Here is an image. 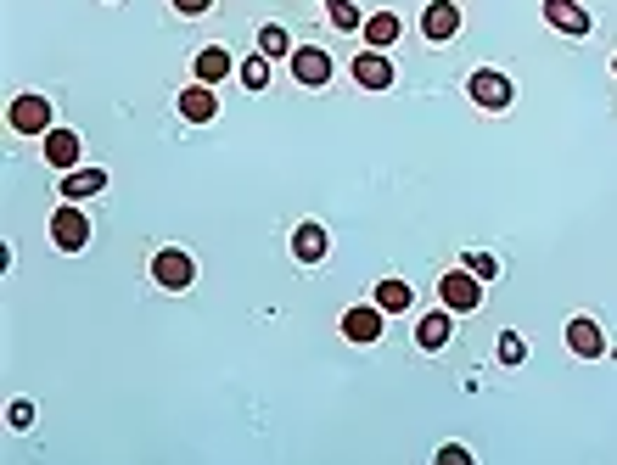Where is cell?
<instances>
[{"mask_svg": "<svg viewBox=\"0 0 617 465\" xmlns=\"http://www.w3.org/2000/svg\"><path fill=\"white\" fill-rule=\"evenodd\" d=\"M343 337L348 342H376L382 337V309L376 303H359V309L343 314Z\"/></svg>", "mask_w": 617, "mask_h": 465, "instance_id": "obj_8", "label": "cell"}, {"mask_svg": "<svg viewBox=\"0 0 617 465\" xmlns=\"http://www.w3.org/2000/svg\"><path fill=\"white\" fill-rule=\"evenodd\" d=\"M292 79H298V85H326V79H331V57H326V51H315V45L292 51Z\"/></svg>", "mask_w": 617, "mask_h": 465, "instance_id": "obj_9", "label": "cell"}, {"mask_svg": "<svg viewBox=\"0 0 617 465\" xmlns=\"http://www.w3.org/2000/svg\"><path fill=\"white\" fill-rule=\"evenodd\" d=\"M466 96H472L483 113H500L505 101H511V79H505V73H494V68H477L472 85H466Z\"/></svg>", "mask_w": 617, "mask_h": 465, "instance_id": "obj_2", "label": "cell"}, {"mask_svg": "<svg viewBox=\"0 0 617 465\" xmlns=\"http://www.w3.org/2000/svg\"><path fill=\"white\" fill-rule=\"evenodd\" d=\"M12 129L17 135H45V129H51V101L45 96H17L12 101Z\"/></svg>", "mask_w": 617, "mask_h": 465, "instance_id": "obj_4", "label": "cell"}, {"mask_svg": "<svg viewBox=\"0 0 617 465\" xmlns=\"http://www.w3.org/2000/svg\"><path fill=\"white\" fill-rule=\"evenodd\" d=\"M242 85H247V90H264V85H270V57H264V51L242 68Z\"/></svg>", "mask_w": 617, "mask_h": 465, "instance_id": "obj_22", "label": "cell"}, {"mask_svg": "<svg viewBox=\"0 0 617 465\" xmlns=\"http://www.w3.org/2000/svg\"><path fill=\"white\" fill-rule=\"evenodd\" d=\"M326 17H331V23H337V29H359V23H365V17H359V6H354V0H326Z\"/></svg>", "mask_w": 617, "mask_h": 465, "instance_id": "obj_21", "label": "cell"}, {"mask_svg": "<svg viewBox=\"0 0 617 465\" xmlns=\"http://www.w3.org/2000/svg\"><path fill=\"white\" fill-rule=\"evenodd\" d=\"M51 241H57L62 253H79V247L90 241V219L73 208V202H68V208H57V219H51Z\"/></svg>", "mask_w": 617, "mask_h": 465, "instance_id": "obj_3", "label": "cell"}, {"mask_svg": "<svg viewBox=\"0 0 617 465\" xmlns=\"http://www.w3.org/2000/svg\"><path fill=\"white\" fill-rule=\"evenodd\" d=\"M612 73H617V57H612Z\"/></svg>", "mask_w": 617, "mask_h": 465, "instance_id": "obj_28", "label": "cell"}, {"mask_svg": "<svg viewBox=\"0 0 617 465\" xmlns=\"http://www.w3.org/2000/svg\"><path fill=\"white\" fill-rule=\"evenodd\" d=\"M466 269H472L477 281H488V275H494V258H488V253H472V258H466Z\"/></svg>", "mask_w": 617, "mask_h": 465, "instance_id": "obj_25", "label": "cell"}, {"mask_svg": "<svg viewBox=\"0 0 617 465\" xmlns=\"http://www.w3.org/2000/svg\"><path fill=\"white\" fill-rule=\"evenodd\" d=\"M57 191H62L68 202H85V197H96V191H107V174H101V169H73L68 180L57 185Z\"/></svg>", "mask_w": 617, "mask_h": 465, "instance_id": "obj_14", "label": "cell"}, {"mask_svg": "<svg viewBox=\"0 0 617 465\" xmlns=\"http://www.w3.org/2000/svg\"><path fill=\"white\" fill-rule=\"evenodd\" d=\"M438 297H444V309L472 314L483 303V281H477L472 269H449V275H438Z\"/></svg>", "mask_w": 617, "mask_h": 465, "instance_id": "obj_1", "label": "cell"}, {"mask_svg": "<svg viewBox=\"0 0 617 465\" xmlns=\"http://www.w3.org/2000/svg\"><path fill=\"white\" fill-rule=\"evenodd\" d=\"M79 129H45V163L51 169H73L79 163Z\"/></svg>", "mask_w": 617, "mask_h": 465, "instance_id": "obj_6", "label": "cell"}, {"mask_svg": "<svg viewBox=\"0 0 617 465\" xmlns=\"http://www.w3.org/2000/svg\"><path fill=\"white\" fill-rule=\"evenodd\" d=\"M455 29H460V6H455V0H432L427 12H421V34H427V40H449Z\"/></svg>", "mask_w": 617, "mask_h": 465, "instance_id": "obj_10", "label": "cell"}, {"mask_svg": "<svg viewBox=\"0 0 617 465\" xmlns=\"http://www.w3.org/2000/svg\"><path fill=\"white\" fill-rule=\"evenodd\" d=\"M34 421V404H29V398H17V404H12V426H29Z\"/></svg>", "mask_w": 617, "mask_h": 465, "instance_id": "obj_27", "label": "cell"}, {"mask_svg": "<svg viewBox=\"0 0 617 465\" xmlns=\"http://www.w3.org/2000/svg\"><path fill=\"white\" fill-rule=\"evenodd\" d=\"M365 40H371V51H388V45H399V17H393V12L365 17Z\"/></svg>", "mask_w": 617, "mask_h": 465, "instance_id": "obj_17", "label": "cell"}, {"mask_svg": "<svg viewBox=\"0 0 617 465\" xmlns=\"http://www.w3.org/2000/svg\"><path fill=\"white\" fill-rule=\"evenodd\" d=\"M214 113H219L214 85H191V90H180V118H186V124H208Z\"/></svg>", "mask_w": 617, "mask_h": 465, "instance_id": "obj_11", "label": "cell"}, {"mask_svg": "<svg viewBox=\"0 0 617 465\" xmlns=\"http://www.w3.org/2000/svg\"><path fill=\"white\" fill-rule=\"evenodd\" d=\"M225 73H230V51H219V45L197 51V85H219Z\"/></svg>", "mask_w": 617, "mask_h": 465, "instance_id": "obj_18", "label": "cell"}, {"mask_svg": "<svg viewBox=\"0 0 617 465\" xmlns=\"http://www.w3.org/2000/svg\"><path fill=\"white\" fill-rule=\"evenodd\" d=\"M545 17H550V29H561V34H589V12L578 0H545Z\"/></svg>", "mask_w": 617, "mask_h": 465, "instance_id": "obj_13", "label": "cell"}, {"mask_svg": "<svg viewBox=\"0 0 617 465\" xmlns=\"http://www.w3.org/2000/svg\"><path fill=\"white\" fill-rule=\"evenodd\" d=\"M449 337H455V320H449V314H427V320L416 325V342H421L427 353H438Z\"/></svg>", "mask_w": 617, "mask_h": 465, "instance_id": "obj_16", "label": "cell"}, {"mask_svg": "<svg viewBox=\"0 0 617 465\" xmlns=\"http://www.w3.org/2000/svg\"><path fill=\"white\" fill-rule=\"evenodd\" d=\"M567 348L578 353V359H601L606 353V337L595 320H567Z\"/></svg>", "mask_w": 617, "mask_h": 465, "instance_id": "obj_12", "label": "cell"}, {"mask_svg": "<svg viewBox=\"0 0 617 465\" xmlns=\"http://www.w3.org/2000/svg\"><path fill=\"white\" fill-rule=\"evenodd\" d=\"M354 85H365V90H393V62L382 57V51H365V57H354Z\"/></svg>", "mask_w": 617, "mask_h": 465, "instance_id": "obj_7", "label": "cell"}, {"mask_svg": "<svg viewBox=\"0 0 617 465\" xmlns=\"http://www.w3.org/2000/svg\"><path fill=\"white\" fill-rule=\"evenodd\" d=\"M169 6H174L180 17H202L208 6H219V0H169Z\"/></svg>", "mask_w": 617, "mask_h": 465, "instance_id": "obj_24", "label": "cell"}, {"mask_svg": "<svg viewBox=\"0 0 617 465\" xmlns=\"http://www.w3.org/2000/svg\"><path fill=\"white\" fill-rule=\"evenodd\" d=\"M522 359H528V342H522L517 331H505L500 337V365H522Z\"/></svg>", "mask_w": 617, "mask_h": 465, "instance_id": "obj_23", "label": "cell"}, {"mask_svg": "<svg viewBox=\"0 0 617 465\" xmlns=\"http://www.w3.org/2000/svg\"><path fill=\"white\" fill-rule=\"evenodd\" d=\"M259 51H264V57H292L287 29H281V23H264V29H259Z\"/></svg>", "mask_w": 617, "mask_h": 465, "instance_id": "obj_20", "label": "cell"}, {"mask_svg": "<svg viewBox=\"0 0 617 465\" xmlns=\"http://www.w3.org/2000/svg\"><path fill=\"white\" fill-rule=\"evenodd\" d=\"M376 309H382V314H404V309H410V286H404V281H382V286H376Z\"/></svg>", "mask_w": 617, "mask_h": 465, "instance_id": "obj_19", "label": "cell"}, {"mask_svg": "<svg viewBox=\"0 0 617 465\" xmlns=\"http://www.w3.org/2000/svg\"><path fill=\"white\" fill-rule=\"evenodd\" d=\"M472 460V454L460 449V443H444V449H438V465H466Z\"/></svg>", "mask_w": 617, "mask_h": 465, "instance_id": "obj_26", "label": "cell"}, {"mask_svg": "<svg viewBox=\"0 0 617 465\" xmlns=\"http://www.w3.org/2000/svg\"><path fill=\"white\" fill-rule=\"evenodd\" d=\"M292 253H298L303 264H320V258H326V230H320V225H298V230H292Z\"/></svg>", "mask_w": 617, "mask_h": 465, "instance_id": "obj_15", "label": "cell"}, {"mask_svg": "<svg viewBox=\"0 0 617 465\" xmlns=\"http://www.w3.org/2000/svg\"><path fill=\"white\" fill-rule=\"evenodd\" d=\"M152 281L169 286V292H186V286H191V258L174 253V247H169V253H158V258H152Z\"/></svg>", "mask_w": 617, "mask_h": 465, "instance_id": "obj_5", "label": "cell"}]
</instances>
